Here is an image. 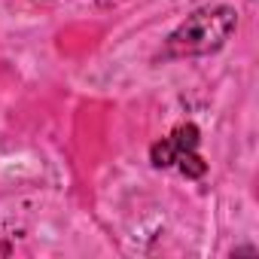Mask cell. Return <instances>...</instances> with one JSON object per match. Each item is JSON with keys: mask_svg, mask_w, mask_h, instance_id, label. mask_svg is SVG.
Listing matches in <instances>:
<instances>
[{"mask_svg": "<svg viewBox=\"0 0 259 259\" xmlns=\"http://www.w3.org/2000/svg\"><path fill=\"white\" fill-rule=\"evenodd\" d=\"M238 13L232 7H204L192 13L165 43L162 58H192L217 52L235 31Z\"/></svg>", "mask_w": 259, "mask_h": 259, "instance_id": "cell-1", "label": "cell"}, {"mask_svg": "<svg viewBox=\"0 0 259 259\" xmlns=\"http://www.w3.org/2000/svg\"><path fill=\"white\" fill-rule=\"evenodd\" d=\"M153 165L156 168L177 165L186 177H201L207 171V165L198 156V128L195 125H180V128H174V135L162 138L153 147Z\"/></svg>", "mask_w": 259, "mask_h": 259, "instance_id": "cell-2", "label": "cell"}, {"mask_svg": "<svg viewBox=\"0 0 259 259\" xmlns=\"http://www.w3.org/2000/svg\"><path fill=\"white\" fill-rule=\"evenodd\" d=\"M119 4H125V0H98V7H104V10H110V7H119Z\"/></svg>", "mask_w": 259, "mask_h": 259, "instance_id": "cell-3", "label": "cell"}]
</instances>
